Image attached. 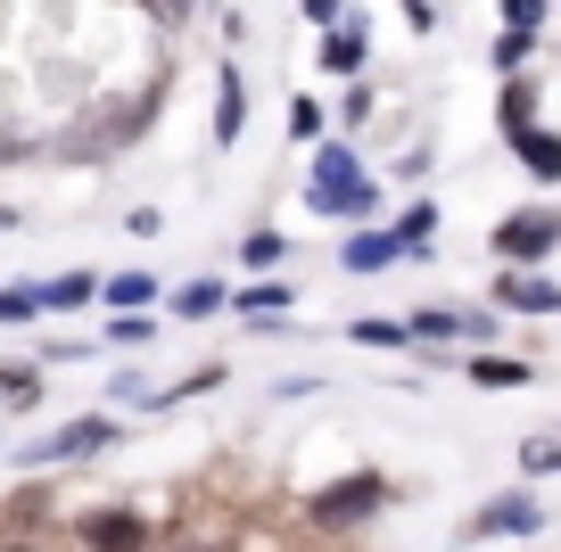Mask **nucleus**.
Here are the masks:
<instances>
[{
  "instance_id": "1",
  "label": "nucleus",
  "mask_w": 561,
  "mask_h": 552,
  "mask_svg": "<svg viewBox=\"0 0 561 552\" xmlns=\"http://www.w3.org/2000/svg\"><path fill=\"white\" fill-rule=\"evenodd\" d=\"M306 198H314V215H339V223H355V215L380 207V191H371V173L355 165V149H314V182H306Z\"/></svg>"
},
{
  "instance_id": "2",
  "label": "nucleus",
  "mask_w": 561,
  "mask_h": 552,
  "mask_svg": "<svg viewBox=\"0 0 561 552\" xmlns=\"http://www.w3.org/2000/svg\"><path fill=\"white\" fill-rule=\"evenodd\" d=\"M380 503H388V479L380 470H355V479L322 486V495L306 503V519H314V528H355V519H371Z\"/></svg>"
},
{
  "instance_id": "3",
  "label": "nucleus",
  "mask_w": 561,
  "mask_h": 552,
  "mask_svg": "<svg viewBox=\"0 0 561 552\" xmlns=\"http://www.w3.org/2000/svg\"><path fill=\"white\" fill-rule=\"evenodd\" d=\"M107 437H116V421H75V429H50V437H34V446L18 453L25 470H50V462H75V453H100Z\"/></svg>"
},
{
  "instance_id": "4",
  "label": "nucleus",
  "mask_w": 561,
  "mask_h": 552,
  "mask_svg": "<svg viewBox=\"0 0 561 552\" xmlns=\"http://www.w3.org/2000/svg\"><path fill=\"white\" fill-rule=\"evenodd\" d=\"M75 536H83L91 552H140V544H149V519L124 511V503H107V511H83V528H75Z\"/></svg>"
},
{
  "instance_id": "5",
  "label": "nucleus",
  "mask_w": 561,
  "mask_h": 552,
  "mask_svg": "<svg viewBox=\"0 0 561 552\" xmlns=\"http://www.w3.org/2000/svg\"><path fill=\"white\" fill-rule=\"evenodd\" d=\"M561 240V223H553V215H545V207H528V215H512V223H495V248H504V256H545V248H553Z\"/></svg>"
},
{
  "instance_id": "6",
  "label": "nucleus",
  "mask_w": 561,
  "mask_h": 552,
  "mask_svg": "<svg viewBox=\"0 0 561 552\" xmlns=\"http://www.w3.org/2000/svg\"><path fill=\"white\" fill-rule=\"evenodd\" d=\"M537 528H545V511H537L528 495H495L488 511L471 519V536H479V544H488V536H537Z\"/></svg>"
},
{
  "instance_id": "7",
  "label": "nucleus",
  "mask_w": 561,
  "mask_h": 552,
  "mask_svg": "<svg viewBox=\"0 0 561 552\" xmlns=\"http://www.w3.org/2000/svg\"><path fill=\"white\" fill-rule=\"evenodd\" d=\"M240 116H248V83H240V67H224L215 74V140H240Z\"/></svg>"
},
{
  "instance_id": "8",
  "label": "nucleus",
  "mask_w": 561,
  "mask_h": 552,
  "mask_svg": "<svg viewBox=\"0 0 561 552\" xmlns=\"http://www.w3.org/2000/svg\"><path fill=\"white\" fill-rule=\"evenodd\" d=\"M495 306H512V313H553L561 289H553V280H520V273H512V280H495Z\"/></svg>"
},
{
  "instance_id": "9",
  "label": "nucleus",
  "mask_w": 561,
  "mask_h": 552,
  "mask_svg": "<svg viewBox=\"0 0 561 552\" xmlns=\"http://www.w3.org/2000/svg\"><path fill=\"white\" fill-rule=\"evenodd\" d=\"M397 256H404L397 231H355L347 240V273H380V264H397Z\"/></svg>"
},
{
  "instance_id": "10",
  "label": "nucleus",
  "mask_w": 561,
  "mask_h": 552,
  "mask_svg": "<svg viewBox=\"0 0 561 552\" xmlns=\"http://www.w3.org/2000/svg\"><path fill=\"white\" fill-rule=\"evenodd\" d=\"M512 149H520V165L537 173V182H561V133H537V124H528Z\"/></svg>"
},
{
  "instance_id": "11",
  "label": "nucleus",
  "mask_w": 561,
  "mask_h": 552,
  "mask_svg": "<svg viewBox=\"0 0 561 552\" xmlns=\"http://www.w3.org/2000/svg\"><path fill=\"white\" fill-rule=\"evenodd\" d=\"M34 297H42L50 313H75L83 297H100V280H91V273H58V280H34Z\"/></svg>"
},
{
  "instance_id": "12",
  "label": "nucleus",
  "mask_w": 561,
  "mask_h": 552,
  "mask_svg": "<svg viewBox=\"0 0 561 552\" xmlns=\"http://www.w3.org/2000/svg\"><path fill=\"white\" fill-rule=\"evenodd\" d=\"M100 297H107L116 313H140L149 297H158V273H116V280H100Z\"/></svg>"
},
{
  "instance_id": "13",
  "label": "nucleus",
  "mask_w": 561,
  "mask_h": 552,
  "mask_svg": "<svg viewBox=\"0 0 561 552\" xmlns=\"http://www.w3.org/2000/svg\"><path fill=\"white\" fill-rule=\"evenodd\" d=\"M224 306H231V289H224V280H191V289L174 297V313H182V322H207V313H224Z\"/></svg>"
},
{
  "instance_id": "14",
  "label": "nucleus",
  "mask_w": 561,
  "mask_h": 552,
  "mask_svg": "<svg viewBox=\"0 0 561 552\" xmlns=\"http://www.w3.org/2000/svg\"><path fill=\"white\" fill-rule=\"evenodd\" d=\"M289 297H298V289H289V280H248V289L231 297V306H240V313H280V306H289Z\"/></svg>"
},
{
  "instance_id": "15",
  "label": "nucleus",
  "mask_w": 561,
  "mask_h": 552,
  "mask_svg": "<svg viewBox=\"0 0 561 552\" xmlns=\"http://www.w3.org/2000/svg\"><path fill=\"white\" fill-rule=\"evenodd\" d=\"M471 380H479V388H528V363H512V355H479V363H471Z\"/></svg>"
},
{
  "instance_id": "16",
  "label": "nucleus",
  "mask_w": 561,
  "mask_h": 552,
  "mask_svg": "<svg viewBox=\"0 0 561 552\" xmlns=\"http://www.w3.org/2000/svg\"><path fill=\"white\" fill-rule=\"evenodd\" d=\"M322 58H331L339 74H355V67H364V34H355V25H339V34L322 42Z\"/></svg>"
},
{
  "instance_id": "17",
  "label": "nucleus",
  "mask_w": 561,
  "mask_h": 552,
  "mask_svg": "<svg viewBox=\"0 0 561 552\" xmlns=\"http://www.w3.org/2000/svg\"><path fill=\"white\" fill-rule=\"evenodd\" d=\"M528 116H537V91H528V83H504V133H512V140L528 133Z\"/></svg>"
},
{
  "instance_id": "18",
  "label": "nucleus",
  "mask_w": 561,
  "mask_h": 552,
  "mask_svg": "<svg viewBox=\"0 0 561 552\" xmlns=\"http://www.w3.org/2000/svg\"><path fill=\"white\" fill-rule=\"evenodd\" d=\"M430 231H438V207H430V198H421V207H404V223H397V240H404V248H421Z\"/></svg>"
},
{
  "instance_id": "19",
  "label": "nucleus",
  "mask_w": 561,
  "mask_h": 552,
  "mask_svg": "<svg viewBox=\"0 0 561 552\" xmlns=\"http://www.w3.org/2000/svg\"><path fill=\"white\" fill-rule=\"evenodd\" d=\"M355 338H364V346H404L413 322H380V313H371V322H355Z\"/></svg>"
},
{
  "instance_id": "20",
  "label": "nucleus",
  "mask_w": 561,
  "mask_h": 552,
  "mask_svg": "<svg viewBox=\"0 0 561 552\" xmlns=\"http://www.w3.org/2000/svg\"><path fill=\"white\" fill-rule=\"evenodd\" d=\"M528 50H537V34H504V42H495V67L520 74V67H528Z\"/></svg>"
},
{
  "instance_id": "21",
  "label": "nucleus",
  "mask_w": 561,
  "mask_h": 552,
  "mask_svg": "<svg viewBox=\"0 0 561 552\" xmlns=\"http://www.w3.org/2000/svg\"><path fill=\"white\" fill-rule=\"evenodd\" d=\"M545 18V0H504V34H537Z\"/></svg>"
},
{
  "instance_id": "22",
  "label": "nucleus",
  "mask_w": 561,
  "mask_h": 552,
  "mask_svg": "<svg viewBox=\"0 0 561 552\" xmlns=\"http://www.w3.org/2000/svg\"><path fill=\"white\" fill-rule=\"evenodd\" d=\"M34 313H42L34 289H0V322H34Z\"/></svg>"
},
{
  "instance_id": "23",
  "label": "nucleus",
  "mask_w": 561,
  "mask_h": 552,
  "mask_svg": "<svg viewBox=\"0 0 561 552\" xmlns=\"http://www.w3.org/2000/svg\"><path fill=\"white\" fill-rule=\"evenodd\" d=\"M240 256H248V264H280V231H248Z\"/></svg>"
},
{
  "instance_id": "24",
  "label": "nucleus",
  "mask_w": 561,
  "mask_h": 552,
  "mask_svg": "<svg viewBox=\"0 0 561 552\" xmlns=\"http://www.w3.org/2000/svg\"><path fill=\"white\" fill-rule=\"evenodd\" d=\"M289 133L314 140V133H322V107H314V100H298V107H289Z\"/></svg>"
},
{
  "instance_id": "25",
  "label": "nucleus",
  "mask_w": 561,
  "mask_h": 552,
  "mask_svg": "<svg viewBox=\"0 0 561 552\" xmlns=\"http://www.w3.org/2000/svg\"><path fill=\"white\" fill-rule=\"evenodd\" d=\"M116 346H149V313H116Z\"/></svg>"
},
{
  "instance_id": "26",
  "label": "nucleus",
  "mask_w": 561,
  "mask_h": 552,
  "mask_svg": "<svg viewBox=\"0 0 561 552\" xmlns=\"http://www.w3.org/2000/svg\"><path fill=\"white\" fill-rule=\"evenodd\" d=\"M0 396H9V404H25V396H34V371H0Z\"/></svg>"
},
{
  "instance_id": "27",
  "label": "nucleus",
  "mask_w": 561,
  "mask_h": 552,
  "mask_svg": "<svg viewBox=\"0 0 561 552\" xmlns=\"http://www.w3.org/2000/svg\"><path fill=\"white\" fill-rule=\"evenodd\" d=\"M520 462L528 470H561V446H520Z\"/></svg>"
},
{
  "instance_id": "28",
  "label": "nucleus",
  "mask_w": 561,
  "mask_h": 552,
  "mask_svg": "<svg viewBox=\"0 0 561 552\" xmlns=\"http://www.w3.org/2000/svg\"><path fill=\"white\" fill-rule=\"evenodd\" d=\"M306 18H314V25H331V34H339V0H306Z\"/></svg>"
},
{
  "instance_id": "29",
  "label": "nucleus",
  "mask_w": 561,
  "mask_h": 552,
  "mask_svg": "<svg viewBox=\"0 0 561 552\" xmlns=\"http://www.w3.org/2000/svg\"><path fill=\"white\" fill-rule=\"evenodd\" d=\"M9 223H18V215H9V207H0V231H9Z\"/></svg>"
},
{
  "instance_id": "30",
  "label": "nucleus",
  "mask_w": 561,
  "mask_h": 552,
  "mask_svg": "<svg viewBox=\"0 0 561 552\" xmlns=\"http://www.w3.org/2000/svg\"><path fill=\"white\" fill-rule=\"evenodd\" d=\"M9 552H34V544H9Z\"/></svg>"
}]
</instances>
